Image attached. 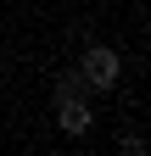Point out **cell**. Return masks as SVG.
Segmentation results:
<instances>
[{"label": "cell", "mask_w": 151, "mask_h": 156, "mask_svg": "<svg viewBox=\"0 0 151 156\" xmlns=\"http://www.w3.org/2000/svg\"><path fill=\"white\" fill-rule=\"evenodd\" d=\"M62 95H90V84H84V73H67L62 84H56V101H62Z\"/></svg>", "instance_id": "3"}, {"label": "cell", "mask_w": 151, "mask_h": 156, "mask_svg": "<svg viewBox=\"0 0 151 156\" xmlns=\"http://www.w3.org/2000/svg\"><path fill=\"white\" fill-rule=\"evenodd\" d=\"M79 73H84V84L95 89V95H106V89H118V50H106V45H90L84 56H79Z\"/></svg>", "instance_id": "1"}, {"label": "cell", "mask_w": 151, "mask_h": 156, "mask_svg": "<svg viewBox=\"0 0 151 156\" xmlns=\"http://www.w3.org/2000/svg\"><path fill=\"white\" fill-rule=\"evenodd\" d=\"M56 123H62V134H90L95 112H90L84 95H62V101H56Z\"/></svg>", "instance_id": "2"}]
</instances>
